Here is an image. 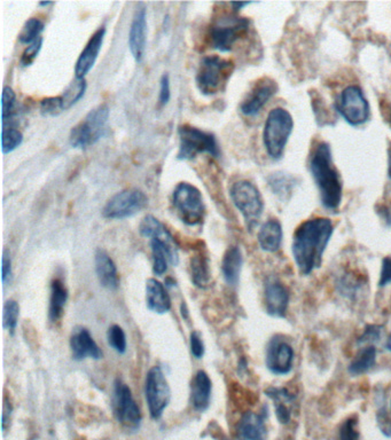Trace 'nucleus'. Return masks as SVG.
Listing matches in <instances>:
<instances>
[{"label":"nucleus","mask_w":391,"mask_h":440,"mask_svg":"<svg viewBox=\"0 0 391 440\" xmlns=\"http://www.w3.org/2000/svg\"><path fill=\"white\" fill-rule=\"evenodd\" d=\"M334 234L331 219L318 217L302 222L293 236V258L303 275L320 268L327 245Z\"/></svg>","instance_id":"1"},{"label":"nucleus","mask_w":391,"mask_h":440,"mask_svg":"<svg viewBox=\"0 0 391 440\" xmlns=\"http://www.w3.org/2000/svg\"><path fill=\"white\" fill-rule=\"evenodd\" d=\"M309 170L322 206L329 211H338L343 200V182L335 166L329 143L320 141L313 147L309 156Z\"/></svg>","instance_id":"2"},{"label":"nucleus","mask_w":391,"mask_h":440,"mask_svg":"<svg viewBox=\"0 0 391 440\" xmlns=\"http://www.w3.org/2000/svg\"><path fill=\"white\" fill-rule=\"evenodd\" d=\"M293 130L294 119L288 110L277 107L270 112L263 130V143L270 159H282Z\"/></svg>","instance_id":"3"},{"label":"nucleus","mask_w":391,"mask_h":440,"mask_svg":"<svg viewBox=\"0 0 391 440\" xmlns=\"http://www.w3.org/2000/svg\"><path fill=\"white\" fill-rule=\"evenodd\" d=\"M233 70L231 60L218 55L203 58L196 73V87L205 96H215L225 87Z\"/></svg>","instance_id":"4"},{"label":"nucleus","mask_w":391,"mask_h":440,"mask_svg":"<svg viewBox=\"0 0 391 440\" xmlns=\"http://www.w3.org/2000/svg\"><path fill=\"white\" fill-rule=\"evenodd\" d=\"M250 21L238 15H224L212 22L208 33L210 46L223 53L231 52L248 33Z\"/></svg>","instance_id":"5"},{"label":"nucleus","mask_w":391,"mask_h":440,"mask_svg":"<svg viewBox=\"0 0 391 440\" xmlns=\"http://www.w3.org/2000/svg\"><path fill=\"white\" fill-rule=\"evenodd\" d=\"M229 196L245 219L247 229L252 231L259 225L264 211V202L259 188L248 180H239L231 186Z\"/></svg>","instance_id":"6"},{"label":"nucleus","mask_w":391,"mask_h":440,"mask_svg":"<svg viewBox=\"0 0 391 440\" xmlns=\"http://www.w3.org/2000/svg\"><path fill=\"white\" fill-rule=\"evenodd\" d=\"M108 117L110 108L107 105H100L93 108L87 117L71 130L70 145L73 148L87 149L98 143L105 134Z\"/></svg>","instance_id":"7"},{"label":"nucleus","mask_w":391,"mask_h":440,"mask_svg":"<svg viewBox=\"0 0 391 440\" xmlns=\"http://www.w3.org/2000/svg\"><path fill=\"white\" fill-rule=\"evenodd\" d=\"M180 150L177 159L182 161L196 159L200 154L207 152L214 157L220 156V148L215 134L198 129L194 126L182 125L178 130Z\"/></svg>","instance_id":"8"},{"label":"nucleus","mask_w":391,"mask_h":440,"mask_svg":"<svg viewBox=\"0 0 391 440\" xmlns=\"http://www.w3.org/2000/svg\"><path fill=\"white\" fill-rule=\"evenodd\" d=\"M173 204L186 225H200L205 219L206 206L199 188L189 182H180L173 193Z\"/></svg>","instance_id":"9"},{"label":"nucleus","mask_w":391,"mask_h":440,"mask_svg":"<svg viewBox=\"0 0 391 440\" xmlns=\"http://www.w3.org/2000/svg\"><path fill=\"white\" fill-rule=\"evenodd\" d=\"M338 112L349 125L361 126L371 118V106L357 85H349L338 98Z\"/></svg>","instance_id":"10"},{"label":"nucleus","mask_w":391,"mask_h":440,"mask_svg":"<svg viewBox=\"0 0 391 440\" xmlns=\"http://www.w3.org/2000/svg\"><path fill=\"white\" fill-rule=\"evenodd\" d=\"M148 204L146 194L138 188L124 189L106 203L103 215L107 219H125L139 213Z\"/></svg>","instance_id":"11"},{"label":"nucleus","mask_w":391,"mask_h":440,"mask_svg":"<svg viewBox=\"0 0 391 440\" xmlns=\"http://www.w3.org/2000/svg\"><path fill=\"white\" fill-rule=\"evenodd\" d=\"M145 396H146L150 416L154 420H159L169 405L171 390L164 373L157 366L150 368L147 374L146 382H145Z\"/></svg>","instance_id":"12"},{"label":"nucleus","mask_w":391,"mask_h":440,"mask_svg":"<svg viewBox=\"0 0 391 440\" xmlns=\"http://www.w3.org/2000/svg\"><path fill=\"white\" fill-rule=\"evenodd\" d=\"M113 411L116 420L128 430H138L141 423V413L133 399L132 392L121 380L115 382L113 394Z\"/></svg>","instance_id":"13"},{"label":"nucleus","mask_w":391,"mask_h":440,"mask_svg":"<svg viewBox=\"0 0 391 440\" xmlns=\"http://www.w3.org/2000/svg\"><path fill=\"white\" fill-rule=\"evenodd\" d=\"M294 361V349L288 342L280 336L272 337L266 349V367L275 375H287L290 373Z\"/></svg>","instance_id":"14"},{"label":"nucleus","mask_w":391,"mask_h":440,"mask_svg":"<svg viewBox=\"0 0 391 440\" xmlns=\"http://www.w3.org/2000/svg\"><path fill=\"white\" fill-rule=\"evenodd\" d=\"M278 84L268 77L259 80L242 101L240 110L245 116L254 117L261 113L266 103L278 92Z\"/></svg>","instance_id":"15"},{"label":"nucleus","mask_w":391,"mask_h":440,"mask_svg":"<svg viewBox=\"0 0 391 440\" xmlns=\"http://www.w3.org/2000/svg\"><path fill=\"white\" fill-rule=\"evenodd\" d=\"M266 312L273 318H285L289 306V292L281 282L275 278L266 280L264 287Z\"/></svg>","instance_id":"16"},{"label":"nucleus","mask_w":391,"mask_h":440,"mask_svg":"<svg viewBox=\"0 0 391 440\" xmlns=\"http://www.w3.org/2000/svg\"><path fill=\"white\" fill-rule=\"evenodd\" d=\"M147 13L141 5L137 8L129 33V47L136 62H141L146 51Z\"/></svg>","instance_id":"17"},{"label":"nucleus","mask_w":391,"mask_h":440,"mask_svg":"<svg viewBox=\"0 0 391 440\" xmlns=\"http://www.w3.org/2000/svg\"><path fill=\"white\" fill-rule=\"evenodd\" d=\"M105 35H106V29L101 27L91 36L87 46L84 47V50L82 51V53L77 59L76 66H75V77L76 78L83 80L84 77L90 73L96 59L99 57Z\"/></svg>","instance_id":"18"},{"label":"nucleus","mask_w":391,"mask_h":440,"mask_svg":"<svg viewBox=\"0 0 391 440\" xmlns=\"http://www.w3.org/2000/svg\"><path fill=\"white\" fill-rule=\"evenodd\" d=\"M70 349L73 352V359L83 360L87 358H92L99 360L103 358V352L93 340L90 333L85 328H76L70 337Z\"/></svg>","instance_id":"19"},{"label":"nucleus","mask_w":391,"mask_h":440,"mask_svg":"<svg viewBox=\"0 0 391 440\" xmlns=\"http://www.w3.org/2000/svg\"><path fill=\"white\" fill-rule=\"evenodd\" d=\"M236 440H266V416L247 412L236 428Z\"/></svg>","instance_id":"20"},{"label":"nucleus","mask_w":391,"mask_h":440,"mask_svg":"<svg viewBox=\"0 0 391 440\" xmlns=\"http://www.w3.org/2000/svg\"><path fill=\"white\" fill-rule=\"evenodd\" d=\"M212 384L206 371H199L191 383V403L198 412L208 410L211 399Z\"/></svg>","instance_id":"21"},{"label":"nucleus","mask_w":391,"mask_h":440,"mask_svg":"<svg viewBox=\"0 0 391 440\" xmlns=\"http://www.w3.org/2000/svg\"><path fill=\"white\" fill-rule=\"evenodd\" d=\"M266 394L273 401L275 415L281 424H288L292 419V407L296 397L286 387H271L266 389Z\"/></svg>","instance_id":"22"},{"label":"nucleus","mask_w":391,"mask_h":440,"mask_svg":"<svg viewBox=\"0 0 391 440\" xmlns=\"http://www.w3.org/2000/svg\"><path fill=\"white\" fill-rule=\"evenodd\" d=\"M96 272L100 285L105 288L113 290L120 285L116 265L103 249H99L96 254Z\"/></svg>","instance_id":"23"},{"label":"nucleus","mask_w":391,"mask_h":440,"mask_svg":"<svg viewBox=\"0 0 391 440\" xmlns=\"http://www.w3.org/2000/svg\"><path fill=\"white\" fill-rule=\"evenodd\" d=\"M282 238H284L282 226L277 219H269L268 222H264L257 236L261 249L263 252H270V254L280 250Z\"/></svg>","instance_id":"24"},{"label":"nucleus","mask_w":391,"mask_h":440,"mask_svg":"<svg viewBox=\"0 0 391 440\" xmlns=\"http://www.w3.org/2000/svg\"><path fill=\"white\" fill-rule=\"evenodd\" d=\"M139 232L143 236L150 238V240L152 238H159V240L164 242L169 247L170 250L173 254L178 255V248H177L176 242H175L173 235L166 229V226L163 225L162 222H159V219L155 218L154 215H146L141 220L139 226Z\"/></svg>","instance_id":"25"},{"label":"nucleus","mask_w":391,"mask_h":440,"mask_svg":"<svg viewBox=\"0 0 391 440\" xmlns=\"http://www.w3.org/2000/svg\"><path fill=\"white\" fill-rule=\"evenodd\" d=\"M146 301L150 311L157 315H164L171 308L169 294L156 279H150L146 282Z\"/></svg>","instance_id":"26"},{"label":"nucleus","mask_w":391,"mask_h":440,"mask_svg":"<svg viewBox=\"0 0 391 440\" xmlns=\"http://www.w3.org/2000/svg\"><path fill=\"white\" fill-rule=\"evenodd\" d=\"M243 257L239 247L233 245L226 250L223 257L222 273L226 283L229 285H236L239 283L241 274Z\"/></svg>","instance_id":"27"},{"label":"nucleus","mask_w":391,"mask_h":440,"mask_svg":"<svg viewBox=\"0 0 391 440\" xmlns=\"http://www.w3.org/2000/svg\"><path fill=\"white\" fill-rule=\"evenodd\" d=\"M192 280L198 287H205L210 280L209 257L202 247H198L191 258Z\"/></svg>","instance_id":"28"},{"label":"nucleus","mask_w":391,"mask_h":440,"mask_svg":"<svg viewBox=\"0 0 391 440\" xmlns=\"http://www.w3.org/2000/svg\"><path fill=\"white\" fill-rule=\"evenodd\" d=\"M68 299L66 285L59 279L53 280L51 285L50 319L55 322L62 317L63 310Z\"/></svg>","instance_id":"29"},{"label":"nucleus","mask_w":391,"mask_h":440,"mask_svg":"<svg viewBox=\"0 0 391 440\" xmlns=\"http://www.w3.org/2000/svg\"><path fill=\"white\" fill-rule=\"evenodd\" d=\"M268 184L275 195L279 196V199H285L288 197L289 194L295 188L297 179L288 173H275L270 175Z\"/></svg>","instance_id":"30"},{"label":"nucleus","mask_w":391,"mask_h":440,"mask_svg":"<svg viewBox=\"0 0 391 440\" xmlns=\"http://www.w3.org/2000/svg\"><path fill=\"white\" fill-rule=\"evenodd\" d=\"M375 364H376V349L374 345H371L367 348L361 349L360 352L356 355L355 359L349 366V373L355 376L365 374L374 367Z\"/></svg>","instance_id":"31"},{"label":"nucleus","mask_w":391,"mask_h":440,"mask_svg":"<svg viewBox=\"0 0 391 440\" xmlns=\"http://www.w3.org/2000/svg\"><path fill=\"white\" fill-rule=\"evenodd\" d=\"M17 113V96L13 89L10 87H5L3 89V98H1V119H3V127L14 126L15 115Z\"/></svg>","instance_id":"32"},{"label":"nucleus","mask_w":391,"mask_h":440,"mask_svg":"<svg viewBox=\"0 0 391 440\" xmlns=\"http://www.w3.org/2000/svg\"><path fill=\"white\" fill-rule=\"evenodd\" d=\"M87 91V82L85 78L80 80V78H76L68 85L64 92H63L62 99L63 105H64V110L69 109L73 105H76Z\"/></svg>","instance_id":"33"},{"label":"nucleus","mask_w":391,"mask_h":440,"mask_svg":"<svg viewBox=\"0 0 391 440\" xmlns=\"http://www.w3.org/2000/svg\"><path fill=\"white\" fill-rule=\"evenodd\" d=\"M44 28L45 26H44L43 21H40L36 17H31L24 24V28L21 30L20 35H19L20 43L27 44V45L35 43L36 40L42 38L40 35L43 33Z\"/></svg>","instance_id":"34"},{"label":"nucleus","mask_w":391,"mask_h":440,"mask_svg":"<svg viewBox=\"0 0 391 440\" xmlns=\"http://www.w3.org/2000/svg\"><path fill=\"white\" fill-rule=\"evenodd\" d=\"M24 141V134L20 130H17L15 126H7L3 127L1 131V149L3 154H10L17 147L21 146Z\"/></svg>","instance_id":"35"},{"label":"nucleus","mask_w":391,"mask_h":440,"mask_svg":"<svg viewBox=\"0 0 391 440\" xmlns=\"http://www.w3.org/2000/svg\"><path fill=\"white\" fill-rule=\"evenodd\" d=\"M19 315H20V306L17 304V301L13 299L7 301L3 306V327L10 331V335H13L17 329Z\"/></svg>","instance_id":"36"},{"label":"nucleus","mask_w":391,"mask_h":440,"mask_svg":"<svg viewBox=\"0 0 391 440\" xmlns=\"http://www.w3.org/2000/svg\"><path fill=\"white\" fill-rule=\"evenodd\" d=\"M107 340H108V344H110L117 353H125L126 336L122 327L117 326V324H113V326L108 329Z\"/></svg>","instance_id":"37"},{"label":"nucleus","mask_w":391,"mask_h":440,"mask_svg":"<svg viewBox=\"0 0 391 440\" xmlns=\"http://www.w3.org/2000/svg\"><path fill=\"white\" fill-rule=\"evenodd\" d=\"M64 110L62 96H50L40 101V112L44 116H58Z\"/></svg>","instance_id":"38"},{"label":"nucleus","mask_w":391,"mask_h":440,"mask_svg":"<svg viewBox=\"0 0 391 440\" xmlns=\"http://www.w3.org/2000/svg\"><path fill=\"white\" fill-rule=\"evenodd\" d=\"M338 440H360L357 417H349L338 430Z\"/></svg>","instance_id":"39"},{"label":"nucleus","mask_w":391,"mask_h":440,"mask_svg":"<svg viewBox=\"0 0 391 440\" xmlns=\"http://www.w3.org/2000/svg\"><path fill=\"white\" fill-rule=\"evenodd\" d=\"M43 45V38L36 40L35 43L28 45L27 49L24 50L22 57H21L20 63L22 67H29L35 62V60L38 57L40 50Z\"/></svg>","instance_id":"40"},{"label":"nucleus","mask_w":391,"mask_h":440,"mask_svg":"<svg viewBox=\"0 0 391 440\" xmlns=\"http://www.w3.org/2000/svg\"><path fill=\"white\" fill-rule=\"evenodd\" d=\"M376 421H378L379 429L385 437H391V419L388 411L385 410V405L380 406L376 413Z\"/></svg>","instance_id":"41"},{"label":"nucleus","mask_w":391,"mask_h":440,"mask_svg":"<svg viewBox=\"0 0 391 440\" xmlns=\"http://www.w3.org/2000/svg\"><path fill=\"white\" fill-rule=\"evenodd\" d=\"M189 344H191V352L196 359H201L205 355V344H203L201 335L198 331H193L191 334Z\"/></svg>","instance_id":"42"},{"label":"nucleus","mask_w":391,"mask_h":440,"mask_svg":"<svg viewBox=\"0 0 391 440\" xmlns=\"http://www.w3.org/2000/svg\"><path fill=\"white\" fill-rule=\"evenodd\" d=\"M170 98H171V89H170V77L168 73H164L161 77V82H159V105L161 106H166L169 103Z\"/></svg>","instance_id":"43"},{"label":"nucleus","mask_w":391,"mask_h":440,"mask_svg":"<svg viewBox=\"0 0 391 440\" xmlns=\"http://www.w3.org/2000/svg\"><path fill=\"white\" fill-rule=\"evenodd\" d=\"M391 283V257L382 259L381 272L379 279V287H385Z\"/></svg>","instance_id":"44"},{"label":"nucleus","mask_w":391,"mask_h":440,"mask_svg":"<svg viewBox=\"0 0 391 440\" xmlns=\"http://www.w3.org/2000/svg\"><path fill=\"white\" fill-rule=\"evenodd\" d=\"M381 336V327L375 326V324H370L365 328L364 334L359 338L358 343H366V342L378 341Z\"/></svg>","instance_id":"45"},{"label":"nucleus","mask_w":391,"mask_h":440,"mask_svg":"<svg viewBox=\"0 0 391 440\" xmlns=\"http://www.w3.org/2000/svg\"><path fill=\"white\" fill-rule=\"evenodd\" d=\"M1 272H3V282L6 283L7 280L12 276V261H10V254H8L6 249L3 250Z\"/></svg>","instance_id":"46"},{"label":"nucleus","mask_w":391,"mask_h":440,"mask_svg":"<svg viewBox=\"0 0 391 440\" xmlns=\"http://www.w3.org/2000/svg\"><path fill=\"white\" fill-rule=\"evenodd\" d=\"M12 412H13V408H12V405H10V401H7L6 398H5V401H3V434L6 432L7 428L10 427V420H12Z\"/></svg>","instance_id":"47"},{"label":"nucleus","mask_w":391,"mask_h":440,"mask_svg":"<svg viewBox=\"0 0 391 440\" xmlns=\"http://www.w3.org/2000/svg\"><path fill=\"white\" fill-rule=\"evenodd\" d=\"M378 212L382 220L391 227V212L389 211V209L387 208V206H382L381 209H380V211Z\"/></svg>","instance_id":"48"},{"label":"nucleus","mask_w":391,"mask_h":440,"mask_svg":"<svg viewBox=\"0 0 391 440\" xmlns=\"http://www.w3.org/2000/svg\"><path fill=\"white\" fill-rule=\"evenodd\" d=\"M250 3H231V5H232L233 10H236V12H238V10H241V8H243V7L248 6V5H250Z\"/></svg>","instance_id":"49"},{"label":"nucleus","mask_w":391,"mask_h":440,"mask_svg":"<svg viewBox=\"0 0 391 440\" xmlns=\"http://www.w3.org/2000/svg\"><path fill=\"white\" fill-rule=\"evenodd\" d=\"M388 178L391 182V143L388 147Z\"/></svg>","instance_id":"50"},{"label":"nucleus","mask_w":391,"mask_h":440,"mask_svg":"<svg viewBox=\"0 0 391 440\" xmlns=\"http://www.w3.org/2000/svg\"><path fill=\"white\" fill-rule=\"evenodd\" d=\"M385 349H387L389 352H391V334L390 336H389L388 340H387V343H385Z\"/></svg>","instance_id":"51"},{"label":"nucleus","mask_w":391,"mask_h":440,"mask_svg":"<svg viewBox=\"0 0 391 440\" xmlns=\"http://www.w3.org/2000/svg\"><path fill=\"white\" fill-rule=\"evenodd\" d=\"M40 6H50V5H52V3H50V1H46V3H40Z\"/></svg>","instance_id":"52"},{"label":"nucleus","mask_w":391,"mask_h":440,"mask_svg":"<svg viewBox=\"0 0 391 440\" xmlns=\"http://www.w3.org/2000/svg\"><path fill=\"white\" fill-rule=\"evenodd\" d=\"M389 124H390V126H391V109H390V113H389Z\"/></svg>","instance_id":"53"},{"label":"nucleus","mask_w":391,"mask_h":440,"mask_svg":"<svg viewBox=\"0 0 391 440\" xmlns=\"http://www.w3.org/2000/svg\"><path fill=\"white\" fill-rule=\"evenodd\" d=\"M390 412H391V401H390Z\"/></svg>","instance_id":"54"}]
</instances>
